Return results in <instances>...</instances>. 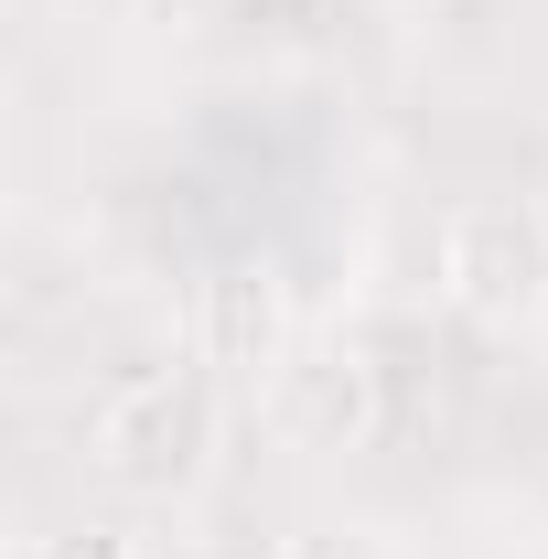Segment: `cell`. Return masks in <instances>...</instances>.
Here are the masks:
<instances>
[{
	"label": "cell",
	"mask_w": 548,
	"mask_h": 559,
	"mask_svg": "<svg viewBox=\"0 0 548 559\" xmlns=\"http://www.w3.org/2000/svg\"><path fill=\"white\" fill-rule=\"evenodd\" d=\"M270 430L290 452H355V441L377 430V377L344 345H301L270 377Z\"/></svg>",
	"instance_id": "cell-4"
},
{
	"label": "cell",
	"mask_w": 548,
	"mask_h": 559,
	"mask_svg": "<svg viewBox=\"0 0 548 559\" xmlns=\"http://www.w3.org/2000/svg\"><path fill=\"white\" fill-rule=\"evenodd\" d=\"M290 355H301V312H290V280L279 270L237 259V270H215L205 290H194V366L270 388Z\"/></svg>",
	"instance_id": "cell-3"
},
{
	"label": "cell",
	"mask_w": 548,
	"mask_h": 559,
	"mask_svg": "<svg viewBox=\"0 0 548 559\" xmlns=\"http://www.w3.org/2000/svg\"><path fill=\"white\" fill-rule=\"evenodd\" d=\"M441 301L484 334L538 323L548 312V205L538 194H484L441 226Z\"/></svg>",
	"instance_id": "cell-2"
},
{
	"label": "cell",
	"mask_w": 548,
	"mask_h": 559,
	"mask_svg": "<svg viewBox=\"0 0 548 559\" xmlns=\"http://www.w3.org/2000/svg\"><path fill=\"white\" fill-rule=\"evenodd\" d=\"M215 388L194 366H151V377H119L97 409H86V463L119 495H194L215 474Z\"/></svg>",
	"instance_id": "cell-1"
},
{
	"label": "cell",
	"mask_w": 548,
	"mask_h": 559,
	"mask_svg": "<svg viewBox=\"0 0 548 559\" xmlns=\"http://www.w3.org/2000/svg\"><path fill=\"white\" fill-rule=\"evenodd\" d=\"M22 559H130V538H119V527H97V516H65V527L22 538Z\"/></svg>",
	"instance_id": "cell-5"
}]
</instances>
